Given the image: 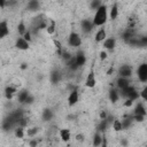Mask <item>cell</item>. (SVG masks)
<instances>
[{"instance_id":"1","label":"cell","mask_w":147,"mask_h":147,"mask_svg":"<svg viewBox=\"0 0 147 147\" xmlns=\"http://www.w3.org/2000/svg\"><path fill=\"white\" fill-rule=\"evenodd\" d=\"M107 21H108V7L103 3H101L95 9L92 22L95 28H100V26H103L107 23Z\"/></svg>"},{"instance_id":"2","label":"cell","mask_w":147,"mask_h":147,"mask_svg":"<svg viewBox=\"0 0 147 147\" xmlns=\"http://www.w3.org/2000/svg\"><path fill=\"white\" fill-rule=\"evenodd\" d=\"M68 44H69V46H71L74 48L80 47V45H82V37H80V34L78 32H76V31L70 32L69 36H68Z\"/></svg>"},{"instance_id":"3","label":"cell","mask_w":147,"mask_h":147,"mask_svg":"<svg viewBox=\"0 0 147 147\" xmlns=\"http://www.w3.org/2000/svg\"><path fill=\"white\" fill-rule=\"evenodd\" d=\"M137 77L140 83H146L147 82V64L140 63L137 68Z\"/></svg>"},{"instance_id":"4","label":"cell","mask_w":147,"mask_h":147,"mask_svg":"<svg viewBox=\"0 0 147 147\" xmlns=\"http://www.w3.org/2000/svg\"><path fill=\"white\" fill-rule=\"evenodd\" d=\"M133 74V69L130 64H122L118 68V76L119 77H126V78H131Z\"/></svg>"},{"instance_id":"5","label":"cell","mask_w":147,"mask_h":147,"mask_svg":"<svg viewBox=\"0 0 147 147\" xmlns=\"http://www.w3.org/2000/svg\"><path fill=\"white\" fill-rule=\"evenodd\" d=\"M78 101H79V92L77 88H74L68 95V106L74 107L75 105L78 103Z\"/></svg>"},{"instance_id":"6","label":"cell","mask_w":147,"mask_h":147,"mask_svg":"<svg viewBox=\"0 0 147 147\" xmlns=\"http://www.w3.org/2000/svg\"><path fill=\"white\" fill-rule=\"evenodd\" d=\"M15 47L18 51H28L30 48V42L28 40H25L22 36H20L16 40H15Z\"/></svg>"},{"instance_id":"7","label":"cell","mask_w":147,"mask_h":147,"mask_svg":"<svg viewBox=\"0 0 147 147\" xmlns=\"http://www.w3.org/2000/svg\"><path fill=\"white\" fill-rule=\"evenodd\" d=\"M17 87L16 86H13V85H8L5 87V91H3V94H5V98L7 100H13L14 96L17 94Z\"/></svg>"},{"instance_id":"8","label":"cell","mask_w":147,"mask_h":147,"mask_svg":"<svg viewBox=\"0 0 147 147\" xmlns=\"http://www.w3.org/2000/svg\"><path fill=\"white\" fill-rule=\"evenodd\" d=\"M80 26H82V31H83L84 33H90V32H92L93 29L95 28V26L93 25L92 20H88V18H84V20L82 21V23H80Z\"/></svg>"},{"instance_id":"9","label":"cell","mask_w":147,"mask_h":147,"mask_svg":"<svg viewBox=\"0 0 147 147\" xmlns=\"http://www.w3.org/2000/svg\"><path fill=\"white\" fill-rule=\"evenodd\" d=\"M107 37H108V36H107L106 29L102 28V26H100V28L98 29V31L95 32V34H94V41L98 42V44H101Z\"/></svg>"},{"instance_id":"10","label":"cell","mask_w":147,"mask_h":147,"mask_svg":"<svg viewBox=\"0 0 147 147\" xmlns=\"http://www.w3.org/2000/svg\"><path fill=\"white\" fill-rule=\"evenodd\" d=\"M95 85H96L95 74H94V71H90L85 79V86L88 88H93V87H95Z\"/></svg>"},{"instance_id":"11","label":"cell","mask_w":147,"mask_h":147,"mask_svg":"<svg viewBox=\"0 0 147 147\" xmlns=\"http://www.w3.org/2000/svg\"><path fill=\"white\" fill-rule=\"evenodd\" d=\"M102 46L107 51H113L116 47V39L114 37H107L103 41H102Z\"/></svg>"},{"instance_id":"12","label":"cell","mask_w":147,"mask_h":147,"mask_svg":"<svg viewBox=\"0 0 147 147\" xmlns=\"http://www.w3.org/2000/svg\"><path fill=\"white\" fill-rule=\"evenodd\" d=\"M75 62L77 64L78 68L83 67L85 63H86V55L83 51H78L76 54H75Z\"/></svg>"},{"instance_id":"13","label":"cell","mask_w":147,"mask_h":147,"mask_svg":"<svg viewBox=\"0 0 147 147\" xmlns=\"http://www.w3.org/2000/svg\"><path fill=\"white\" fill-rule=\"evenodd\" d=\"M9 34V25L7 20L0 21V39L6 38Z\"/></svg>"},{"instance_id":"14","label":"cell","mask_w":147,"mask_h":147,"mask_svg":"<svg viewBox=\"0 0 147 147\" xmlns=\"http://www.w3.org/2000/svg\"><path fill=\"white\" fill-rule=\"evenodd\" d=\"M130 85V78L126 77H119L116 79V88L117 90H123Z\"/></svg>"},{"instance_id":"15","label":"cell","mask_w":147,"mask_h":147,"mask_svg":"<svg viewBox=\"0 0 147 147\" xmlns=\"http://www.w3.org/2000/svg\"><path fill=\"white\" fill-rule=\"evenodd\" d=\"M118 15H119V8H118V5H117V3H114V5L110 7L109 11H108V17H109L111 21H115V20L118 17Z\"/></svg>"},{"instance_id":"16","label":"cell","mask_w":147,"mask_h":147,"mask_svg":"<svg viewBox=\"0 0 147 147\" xmlns=\"http://www.w3.org/2000/svg\"><path fill=\"white\" fill-rule=\"evenodd\" d=\"M59 136H60V138H61L62 141L67 142V141H69V140L71 139V131H70L69 129H65V127L60 129V131H59Z\"/></svg>"},{"instance_id":"17","label":"cell","mask_w":147,"mask_h":147,"mask_svg":"<svg viewBox=\"0 0 147 147\" xmlns=\"http://www.w3.org/2000/svg\"><path fill=\"white\" fill-rule=\"evenodd\" d=\"M133 115H142V116H146L147 115V110H146V107H145L144 102H138L137 103V106L134 107Z\"/></svg>"},{"instance_id":"18","label":"cell","mask_w":147,"mask_h":147,"mask_svg":"<svg viewBox=\"0 0 147 147\" xmlns=\"http://www.w3.org/2000/svg\"><path fill=\"white\" fill-rule=\"evenodd\" d=\"M121 95H119V91L117 88H110L109 91V100L111 103H116L119 100Z\"/></svg>"},{"instance_id":"19","label":"cell","mask_w":147,"mask_h":147,"mask_svg":"<svg viewBox=\"0 0 147 147\" xmlns=\"http://www.w3.org/2000/svg\"><path fill=\"white\" fill-rule=\"evenodd\" d=\"M102 139H103V133H101L100 131H96L93 136V141H92V145L98 147V146H101L102 144Z\"/></svg>"},{"instance_id":"20","label":"cell","mask_w":147,"mask_h":147,"mask_svg":"<svg viewBox=\"0 0 147 147\" xmlns=\"http://www.w3.org/2000/svg\"><path fill=\"white\" fill-rule=\"evenodd\" d=\"M46 32H47V34H49V36H53L54 33H55V30H56V24H55V21L54 20H51L49 21V23H47V25H46Z\"/></svg>"},{"instance_id":"21","label":"cell","mask_w":147,"mask_h":147,"mask_svg":"<svg viewBox=\"0 0 147 147\" xmlns=\"http://www.w3.org/2000/svg\"><path fill=\"white\" fill-rule=\"evenodd\" d=\"M111 127L115 132H121L123 131V126H122V121L119 118H115L111 121Z\"/></svg>"},{"instance_id":"22","label":"cell","mask_w":147,"mask_h":147,"mask_svg":"<svg viewBox=\"0 0 147 147\" xmlns=\"http://www.w3.org/2000/svg\"><path fill=\"white\" fill-rule=\"evenodd\" d=\"M14 134H15V137H16V138H18V139H23V138L25 137V127H24V126H20V125H18V126L15 129Z\"/></svg>"},{"instance_id":"23","label":"cell","mask_w":147,"mask_h":147,"mask_svg":"<svg viewBox=\"0 0 147 147\" xmlns=\"http://www.w3.org/2000/svg\"><path fill=\"white\" fill-rule=\"evenodd\" d=\"M30 93L26 91V90H23V91H20V92H17V100L21 102V103H25V100H26V98H28V95H29Z\"/></svg>"},{"instance_id":"24","label":"cell","mask_w":147,"mask_h":147,"mask_svg":"<svg viewBox=\"0 0 147 147\" xmlns=\"http://www.w3.org/2000/svg\"><path fill=\"white\" fill-rule=\"evenodd\" d=\"M26 30H28V28H26L24 21H21V22L17 24V32H18V34H20V36H23Z\"/></svg>"},{"instance_id":"25","label":"cell","mask_w":147,"mask_h":147,"mask_svg":"<svg viewBox=\"0 0 147 147\" xmlns=\"http://www.w3.org/2000/svg\"><path fill=\"white\" fill-rule=\"evenodd\" d=\"M53 44H54V46H55V48H56L57 55L61 56V54H62V52H63V46H62V44H61L57 39H54V40H53Z\"/></svg>"},{"instance_id":"26","label":"cell","mask_w":147,"mask_h":147,"mask_svg":"<svg viewBox=\"0 0 147 147\" xmlns=\"http://www.w3.org/2000/svg\"><path fill=\"white\" fill-rule=\"evenodd\" d=\"M38 7H39L38 0H29V2H28L29 10H36V9H38Z\"/></svg>"},{"instance_id":"27","label":"cell","mask_w":147,"mask_h":147,"mask_svg":"<svg viewBox=\"0 0 147 147\" xmlns=\"http://www.w3.org/2000/svg\"><path fill=\"white\" fill-rule=\"evenodd\" d=\"M52 117H53V113H52L49 109H45V110L42 111V118H44L45 121H51Z\"/></svg>"},{"instance_id":"28","label":"cell","mask_w":147,"mask_h":147,"mask_svg":"<svg viewBox=\"0 0 147 147\" xmlns=\"http://www.w3.org/2000/svg\"><path fill=\"white\" fill-rule=\"evenodd\" d=\"M37 132H38V129L37 127H30V129L25 130V134L28 137H30V138H33L37 134Z\"/></svg>"},{"instance_id":"29","label":"cell","mask_w":147,"mask_h":147,"mask_svg":"<svg viewBox=\"0 0 147 147\" xmlns=\"http://www.w3.org/2000/svg\"><path fill=\"white\" fill-rule=\"evenodd\" d=\"M132 119L136 121V122H138V123H142V122H145L146 116H142V115H133L132 116Z\"/></svg>"},{"instance_id":"30","label":"cell","mask_w":147,"mask_h":147,"mask_svg":"<svg viewBox=\"0 0 147 147\" xmlns=\"http://www.w3.org/2000/svg\"><path fill=\"white\" fill-rule=\"evenodd\" d=\"M22 37H23L25 40H28L29 42H31V41H32V36H31V31H30V30H26Z\"/></svg>"},{"instance_id":"31","label":"cell","mask_w":147,"mask_h":147,"mask_svg":"<svg viewBox=\"0 0 147 147\" xmlns=\"http://www.w3.org/2000/svg\"><path fill=\"white\" fill-rule=\"evenodd\" d=\"M133 105H134V101L131 100V99H125L124 102H123V106L126 107V108H130V107H132Z\"/></svg>"},{"instance_id":"32","label":"cell","mask_w":147,"mask_h":147,"mask_svg":"<svg viewBox=\"0 0 147 147\" xmlns=\"http://www.w3.org/2000/svg\"><path fill=\"white\" fill-rule=\"evenodd\" d=\"M99 57H100V60H101V61H105V60H107V57H108V54H107V52H106V51H101V52L99 53Z\"/></svg>"},{"instance_id":"33","label":"cell","mask_w":147,"mask_h":147,"mask_svg":"<svg viewBox=\"0 0 147 147\" xmlns=\"http://www.w3.org/2000/svg\"><path fill=\"white\" fill-rule=\"evenodd\" d=\"M59 79H60V75H59V72H53L52 74V80L53 82H59Z\"/></svg>"},{"instance_id":"34","label":"cell","mask_w":147,"mask_h":147,"mask_svg":"<svg viewBox=\"0 0 147 147\" xmlns=\"http://www.w3.org/2000/svg\"><path fill=\"white\" fill-rule=\"evenodd\" d=\"M100 5H101V1H100V0H93V2H92V5H91V6H92V8H93V9H96Z\"/></svg>"},{"instance_id":"35","label":"cell","mask_w":147,"mask_h":147,"mask_svg":"<svg viewBox=\"0 0 147 147\" xmlns=\"http://www.w3.org/2000/svg\"><path fill=\"white\" fill-rule=\"evenodd\" d=\"M100 118H101V119L107 118V113H106V111H101V114H100Z\"/></svg>"},{"instance_id":"36","label":"cell","mask_w":147,"mask_h":147,"mask_svg":"<svg viewBox=\"0 0 147 147\" xmlns=\"http://www.w3.org/2000/svg\"><path fill=\"white\" fill-rule=\"evenodd\" d=\"M6 3V0H0V7H3Z\"/></svg>"},{"instance_id":"37","label":"cell","mask_w":147,"mask_h":147,"mask_svg":"<svg viewBox=\"0 0 147 147\" xmlns=\"http://www.w3.org/2000/svg\"><path fill=\"white\" fill-rule=\"evenodd\" d=\"M113 71H114V69H113V68H110V69L107 71V74H108V75H111V72H113Z\"/></svg>"},{"instance_id":"38","label":"cell","mask_w":147,"mask_h":147,"mask_svg":"<svg viewBox=\"0 0 147 147\" xmlns=\"http://www.w3.org/2000/svg\"><path fill=\"white\" fill-rule=\"evenodd\" d=\"M30 145H31V146H36V145H37V141H36V140H34V141H31Z\"/></svg>"}]
</instances>
